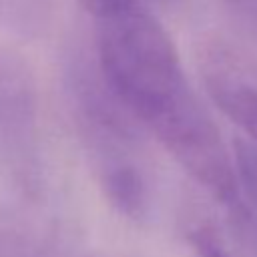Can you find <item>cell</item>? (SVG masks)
<instances>
[{
    "instance_id": "cell-1",
    "label": "cell",
    "mask_w": 257,
    "mask_h": 257,
    "mask_svg": "<svg viewBox=\"0 0 257 257\" xmlns=\"http://www.w3.org/2000/svg\"><path fill=\"white\" fill-rule=\"evenodd\" d=\"M98 22V66L112 96L213 199H235L233 155L189 86L169 32L139 0Z\"/></svg>"
},
{
    "instance_id": "cell-2",
    "label": "cell",
    "mask_w": 257,
    "mask_h": 257,
    "mask_svg": "<svg viewBox=\"0 0 257 257\" xmlns=\"http://www.w3.org/2000/svg\"><path fill=\"white\" fill-rule=\"evenodd\" d=\"M195 62L211 102L257 147V58L221 34L197 40Z\"/></svg>"
},
{
    "instance_id": "cell-3",
    "label": "cell",
    "mask_w": 257,
    "mask_h": 257,
    "mask_svg": "<svg viewBox=\"0 0 257 257\" xmlns=\"http://www.w3.org/2000/svg\"><path fill=\"white\" fill-rule=\"evenodd\" d=\"M36 126V84L22 54L0 48V151L24 161L32 153Z\"/></svg>"
},
{
    "instance_id": "cell-4",
    "label": "cell",
    "mask_w": 257,
    "mask_h": 257,
    "mask_svg": "<svg viewBox=\"0 0 257 257\" xmlns=\"http://www.w3.org/2000/svg\"><path fill=\"white\" fill-rule=\"evenodd\" d=\"M118 151L106 153L98 165V183L110 205L128 219H141L147 211V185L143 173Z\"/></svg>"
},
{
    "instance_id": "cell-5",
    "label": "cell",
    "mask_w": 257,
    "mask_h": 257,
    "mask_svg": "<svg viewBox=\"0 0 257 257\" xmlns=\"http://www.w3.org/2000/svg\"><path fill=\"white\" fill-rule=\"evenodd\" d=\"M54 0H0V26L18 36H38L52 18Z\"/></svg>"
},
{
    "instance_id": "cell-6",
    "label": "cell",
    "mask_w": 257,
    "mask_h": 257,
    "mask_svg": "<svg viewBox=\"0 0 257 257\" xmlns=\"http://www.w3.org/2000/svg\"><path fill=\"white\" fill-rule=\"evenodd\" d=\"M225 209L227 233L239 257H257V215L243 197H237Z\"/></svg>"
},
{
    "instance_id": "cell-7",
    "label": "cell",
    "mask_w": 257,
    "mask_h": 257,
    "mask_svg": "<svg viewBox=\"0 0 257 257\" xmlns=\"http://www.w3.org/2000/svg\"><path fill=\"white\" fill-rule=\"evenodd\" d=\"M233 161L239 181V191L249 209L257 215V147L239 137L233 141Z\"/></svg>"
}]
</instances>
